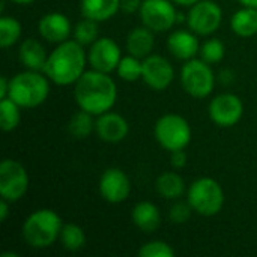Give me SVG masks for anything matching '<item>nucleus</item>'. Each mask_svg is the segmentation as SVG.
I'll list each match as a JSON object with an SVG mask.
<instances>
[{
    "instance_id": "2eb2a0df",
    "label": "nucleus",
    "mask_w": 257,
    "mask_h": 257,
    "mask_svg": "<svg viewBox=\"0 0 257 257\" xmlns=\"http://www.w3.org/2000/svg\"><path fill=\"white\" fill-rule=\"evenodd\" d=\"M39 36L50 44H60L69 39L74 29L71 20L62 12L44 14L38 23Z\"/></svg>"
},
{
    "instance_id": "f8f14e48",
    "label": "nucleus",
    "mask_w": 257,
    "mask_h": 257,
    "mask_svg": "<svg viewBox=\"0 0 257 257\" xmlns=\"http://www.w3.org/2000/svg\"><path fill=\"white\" fill-rule=\"evenodd\" d=\"M122 51L119 44L113 38H98L92 45H89L87 62L92 69L101 72H113L117 69V65L122 59Z\"/></svg>"
},
{
    "instance_id": "6e6552de",
    "label": "nucleus",
    "mask_w": 257,
    "mask_h": 257,
    "mask_svg": "<svg viewBox=\"0 0 257 257\" xmlns=\"http://www.w3.org/2000/svg\"><path fill=\"white\" fill-rule=\"evenodd\" d=\"M29 173L18 160L5 158L0 163V197L9 203L21 200L29 190Z\"/></svg>"
},
{
    "instance_id": "1a4fd4ad",
    "label": "nucleus",
    "mask_w": 257,
    "mask_h": 257,
    "mask_svg": "<svg viewBox=\"0 0 257 257\" xmlns=\"http://www.w3.org/2000/svg\"><path fill=\"white\" fill-rule=\"evenodd\" d=\"M187 26L199 36L215 33L223 23V9L214 0H200L190 6L187 14Z\"/></svg>"
},
{
    "instance_id": "ea45409f",
    "label": "nucleus",
    "mask_w": 257,
    "mask_h": 257,
    "mask_svg": "<svg viewBox=\"0 0 257 257\" xmlns=\"http://www.w3.org/2000/svg\"><path fill=\"white\" fill-rule=\"evenodd\" d=\"M2 257H18L17 253H11V251H8V253H2Z\"/></svg>"
},
{
    "instance_id": "393cba45",
    "label": "nucleus",
    "mask_w": 257,
    "mask_h": 257,
    "mask_svg": "<svg viewBox=\"0 0 257 257\" xmlns=\"http://www.w3.org/2000/svg\"><path fill=\"white\" fill-rule=\"evenodd\" d=\"M21 122V107L9 96L0 99V126L5 133L14 131Z\"/></svg>"
},
{
    "instance_id": "cd10ccee",
    "label": "nucleus",
    "mask_w": 257,
    "mask_h": 257,
    "mask_svg": "<svg viewBox=\"0 0 257 257\" xmlns=\"http://www.w3.org/2000/svg\"><path fill=\"white\" fill-rule=\"evenodd\" d=\"M117 75L120 80L123 81H128V83H133V81H137V80H142V75H143V59H139L136 56H123L117 65V69H116Z\"/></svg>"
},
{
    "instance_id": "f03ea898",
    "label": "nucleus",
    "mask_w": 257,
    "mask_h": 257,
    "mask_svg": "<svg viewBox=\"0 0 257 257\" xmlns=\"http://www.w3.org/2000/svg\"><path fill=\"white\" fill-rule=\"evenodd\" d=\"M87 63L84 47L75 39H68L56 44L54 50L48 54L44 74L57 86H72L86 72Z\"/></svg>"
},
{
    "instance_id": "dca6fc26",
    "label": "nucleus",
    "mask_w": 257,
    "mask_h": 257,
    "mask_svg": "<svg viewBox=\"0 0 257 257\" xmlns=\"http://www.w3.org/2000/svg\"><path fill=\"white\" fill-rule=\"evenodd\" d=\"M95 133L105 143H120L130 134V123L120 113L110 110L96 116Z\"/></svg>"
},
{
    "instance_id": "ddd939ff",
    "label": "nucleus",
    "mask_w": 257,
    "mask_h": 257,
    "mask_svg": "<svg viewBox=\"0 0 257 257\" xmlns=\"http://www.w3.org/2000/svg\"><path fill=\"white\" fill-rule=\"evenodd\" d=\"M142 80L149 89L155 92H163L175 80L173 65L161 54H151L143 59Z\"/></svg>"
},
{
    "instance_id": "f257e3e1",
    "label": "nucleus",
    "mask_w": 257,
    "mask_h": 257,
    "mask_svg": "<svg viewBox=\"0 0 257 257\" xmlns=\"http://www.w3.org/2000/svg\"><path fill=\"white\" fill-rule=\"evenodd\" d=\"M74 98L78 108L99 116L110 111L116 104L117 86L110 74L90 69L74 84Z\"/></svg>"
},
{
    "instance_id": "a211bd4d",
    "label": "nucleus",
    "mask_w": 257,
    "mask_h": 257,
    "mask_svg": "<svg viewBox=\"0 0 257 257\" xmlns=\"http://www.w3.org/2000/svg\"><path fill=\"white\" fill-rule=\"evenodd\" d=\"M47 59H48V53L45 47L35 38L24 39L18 47V60L24 66V69L44 72Z\"/></svg>"
},
{
    "instance_id": "c85d7f7f",
    "label": "nucleus",
    "mask_w": 257,
    "mask_h": 257,
    "mask_svg": "<svg viewBox=\"0 0 257 257\" xmlns=\"http://www.w3.org/2000/svg\"><path fill=\"white\" fill-rule=\"evenodd\" d=\"M74 39L81 44L83 47H89L92 45L98 38H99V29H98V21L90 20V18H84L81 21H78L74 27Z\"/></svg>"
},
{
    "instance_id": "72a5a7b5",
    "label": "nucleus",
    "mask_w": 257,
    "mask_h": 257,
    "mask_svg": "<svg viewBox=\"0 0 257 257\" xmlns=\"http://www.w3.org/2000/svg\"><path fill=\"white\" fill-rule=\"evenodd\" d=\"M143 0H120V11L123 14H136L140 11Z\"/></svg>"
},
{
    "instance_id": "0eeeda50",
    "label": "nucleus",
    "mask_w": 257,
    "mask_h": 257,
    "mask_svg": "<svg viewBox=\"0 0 257 257\" xmlns=\"http://www.w3.org/2000/svg\"><path fill=\"white\" fill-rule=\"evenodd\" d=\"M181 86L193 98H208L215 87V74L211 65L202 59H190L181 69Z\"/></svg>"
},
{
    "instance_id": "4c0bfd02",
    "label": "nucleus",
    "mask_w": 257,
    "mask_h": 257,
    "mask_svg": "<svg viewBox=\"0 0 257 257\" xmlns=\"http://www.w3.org/2000/svg\"><path fill=\"white\" fill-rule=\"evenodd\" d=\"M242 6H248V8H254L257 9V0H238Z\"/></svg>"
},
{
    "instance_id": "20e7f679",
    "label": "nucleus",
    "mask_w": 257,
    "mask_h": 257,
    "mask_svg": "<svg viewBox=\"0 0 257 257\" xmlns=\"http://www.w3.org/2000/svg\"><path fill=\"white\" fill-rule=\"evenodd\" d=\"M21 108H36L50 96V78L42 71L24 69L9 81V95Z\"/></svg>"
},
{
    "instance_id": "473e14b6",
    "label": "nucleus",
    "mask_w": 257,
    "mask_h": 257,
    "mask_svg": "<svg viewBox=\"0 0 257 257\" xmlns=\"http://www.w3.org/2000/svg\"><path fill=\"white\" fill-rule=\"evenodd\" d=\"M187 154L184 149H179V151H173L170 152V163L175 169H184L187 166Z\"/></svg>"
},
{
    "instance_id": "bb28decb",
    "label": "nucleus",
    "mask_w": 257,
    "mask_h": 257,
    "mask_svg": "<svg viewBox=\"0 0 257 257\" xmlns=\"http://www.w3.org/2000/svg\"><path fill=\"white\" fill-rule=\"evenodd\" d=\"M23 33L21 23L9 15H3L0 18V45L2 48H9L15 45Z\"/></svg>"
},
{
    "instance_id": "4be33fe9",
    "label": "nucleus",
    "mask_w": 257,
    "mask_h": 257,
    "mask_svg": "<svg viewBox=\"0 0 257 257\" xmlns=\"http://www.w3.org/2000/svg\"><path fill=\"white\" fill-rule=\"evenodd\" d=\"M230 29L239 38H251L257 35V9L242 6L230 18Z\"/></svg>"
},
{
    "instance_id": "7c9ffc66",
    "label": "nucleus",
    "mask_w": 257,
    "mask_h": 257,
    "mask_svg": "<svg viewBox=\"0 0 257 257\" xmlns=\"http://www.w3.org/2000/svg\"><path fill=\"white\" fill-rule=\"evenodd\" d=\"M139 256L140 257H175V250L173 247L166 242V241H160V239H154L149 241L146 244H143L139 248Z\"/></svg>"
},
{
    "instance_id": "c9c22d12",
    "label": "nucleus",
    "mask_w": 257,
    "mask_h": 257,
    "mask_svg": "<svg viewBox=\"0 0 257 257\" xmlns=\"http://www.w3.org/2000/svg\"><path fill=\"white\" fill-rule=\"evenodd\" d=\"M9 78L8 77H0V99L6 98L9 95Z\"/></svg>"
},
{
    "instance_id": "f704fd0d",
    "label": "nucleus",
    "mask_w": 257,
    "mask_h": 257,
    "mask_svg": "<svg viewBox=\"0 0 257 257\" xmlns=\"http://www.w3.org/2000/svg\"><path fill=\"white\" fill-rule=\"evenodd\" d=\"M9 205H11V203H9L8 200L2 199V202H0V221H2V223H5V221L8 220L9 214H11Z\"/></svg>"
},
{
    "instance_id": "58836bf2",
    "label": "nucleus",
    "mask_w": 257,
    "mask_h": 257,
    "mask_svg": "<svg viewBox=\"0 0 257 257\" xmlns=\"http://www.w3.org/2000/svg\"><path fill=\"white\" fill-rule=\"evenodd\" d=\"M11 2L12 3H17V5H32L36 0H11Z\"/></svg>"
},
{
    "instance_id": "e433bc0d",
    "label": "nucleus",
    "mask_w": 257,
    "mask_h": 257,
    "mask_svg": "<svg viewBox=\"0 0 257 257\" xmlns=\"http://www.w3.org/2000/svg\"><path fill=\"white\" fill-rule=\"evenodd\" d=\"M175 5H178V6H185V8H190V6H193L194 3H197V2H200V0H172Z\"/></svg>"
},
{
    "instance_id": "4468645a",
    "label": "nucleus",
    "mask_w": 257,
    "mask_h": 257,
    "mask_svg": "<svg viewBox=\"0 0 257 257\" xmlns=\"http://www.w3.org/2000/svg\"><path fill=\"white\" fill-rule=\"evenodd\" d=\"M101 197L111 203L117 205L125 202L131 194V181L130 176L117 167H110L102 172L98 184Z\"/></svg>"
},
{
    "instance_id": "2f4dec72",
    "label": "nucleus",
    "mask_w": 257,
    "mask_h": 257,
    "mask_svg": "<svg viewBox=\"0 0 257 257\" xmlns=\"http://www.w3.org/2000/svg\"><path fill=\"white\" fill-rule=\"evenodd\" d=\"M193 208L188 202H181V200H176L170 209H169V218L173 224H185L190 218H191V214H193Z\"/></svg>"
},
{
    "instance_id": "c756f323",
    "label": "nucleus",
    "mask_w": 257,
    "mask_h": 257,
    "mask_svg": "<svg viewBox=\"0 0 257 257\" xmlns=\"http://www.w3.org/2000/svg\"><path fill=\"white\" fill-rule=\"evenodd\" d=\"M199 56H200L202 60L208 62L209 65L220 63V62L224 59V56H226V45L223 44L221 39H218V38H211V39L205 41V42L200 45Z\"/></svg>"
},
{
    "instance_id": "412c9836",
    "label": "nucleus",
    "mask_w": 257,
    "mask_h": 257,
    "mask_svg": "<svg viewBox=\"0 0 257 257\" xmlns=\"http://www.w3.org/2000/svg\"><path fill=\"white\" fill-rule=\"evenodd\" d=\"M119 11L120 0H80L81 15L98 23L113 18Z\"/></svg>"
},
{
    "instance_id": "b1692460",
    "label": "nucleus",
    "mask_w": 257,
    "mask_h": 257,
    "mask_svg": "<svg viewBox=\"0 0 257 257\" xmlns=\"http://www.w3.org/2000/svg\"><path fill=\"white\" fill-rule=\"evenodd\" d=\"M96 116H93L89 111L78 110L74 113L68 122V133L77 140L87 139L92 133H95V125H96Z\"/></svg>"
},
{
    "instance_id": "a878e982",
    "label": "nucleus",
    "mask_w": 257,
    "mask_h": 257,
    "mask_svg": "<svg viewBox=\"0 0 257 257\" xmlns=\"http://www.w3.org/2000/svg\"><path fill=\"white\" fill-rule=\"evenodd\" d=\"M59 241L62 242L65 250L75 253V251H80L86 245V233L81 226L75 223H68V224H63Z\"/></svg>"
},
{
    "instance_id": "423d86ee",
    "label": "nucleus",
    "mask_w": 257,
    "mask_h": 257,
    "mask_svg": "<svg viewBox=\"0 0 257 257\" xmlns=\"http://www.w3.org/2000/svg\"><path fill=\"white\" fill-rule=\"evenodd\" d=\"M154 136L163 149H166L167 152H173L185 149L190 145L193 139V131L185 117L176 113H166L155 122Z\"/></svg>"
},
{
    "instance_id": "f3484780",
    "label": "nucleus",
    "mask_w": 257,
    "mask_h": 257,
    "mask_svg": "<svg viewBox=\"0 0 257 257\" xmlns=\"http://www.w3.org/2000/svg\"><path fill=\"white\" fill-rule=\"evenodd\" d=\"M197 36L199 35H196L190 29L188 30H185V29L173 30L169 35L167 48L173 57H176L178 60L187 62L190 59H194L200 51V42H199Z\"/></svg>"
},
{
    "instance_id": "9b49d317",
    "label": "nucleus",
    "mask_w": 257,
    "mask_h": 257,
    "mask_svg": "<svg viewBox=\"0 0 257 257\" xmlns=\"http://www.w3.org/2000/svg\"><path fill=\"white\" fill-rule=\"evenodd\" d=\"M209 119L220 128L235 126L244 114V104L235 93H220L214 96L208 107Z\"/></svg>"
},
{
    "instance_id": "7ed1b4c3",
    "label": "nucleus",
    "mask_w": 257,
    "mask_h": 257,
    "mask_svg": "<svg viewBox=\"0 0 257 257\" xmlns=\"http://www.w3.org/2000/svg\"><path fill=\"white\" fill-rule=\"evenodd\" d=\"M63 223L60 215L48 208H41L33 211L23 223L21 235L24 242L36 250H44L51 247L62 232Z\"/></svg>"
},
{
    "instance_id": "39448f33",
    "label": "nucleus",
    "mask_w": 257,
    "mask_h": 257,
    "mask_svg": "<svg viewBox=\"0 0 257 257\" xmlns=\"http://www.w3.org/2000/svg\"><path fill=\"white\" fill-rule=\"evenodd\" d=\"M187 202L193 211L203 217L217 215L224 206V191L212 178H199L187 190Z\"/></svg>"
},
{
    "instance_id": "6ab92c4d",
    "label": "nucleus",
    "mask_w": 257,
    "mask_h": 257,
    "mask_svg": "<svg viewBox=\"0 0 257 257\" xmlns=\"http://www.w3.org/2000/svg\"><path fill=\"white\" fill-rule=\"evenodd\" d=\"M126 53L136 56L139 59H145L152 54L155 47V32L148 29L146 26L134 27L126 35Z\"/></svg>"
},
{
    "instance_id": "5701e85b",
    "label": "nucleus",
    "mask_w": 257,
    "mask_h": 257,
    "mask_svg": "<svg viewBox=\"0 0 257 257\" xmlns=\"http://www.w3.org/2000/svg\"><path fill=\"white\" fill-rule=\"evenodd\" d=\"M155 188L161 197L178 200L185 193V181L176 172H163L155 181Z\"/></svg>"
},
{
    "instance_id": "aec40b11",
    "label": "nucleus",
    "mask_w": 257,
    "mask_h": 257,
    "mask_svg": "<svg viewBox=\"0 0 257 257\" xmlns=\"http://www.w3.org/2000/svg\"><path fill=\"white\" fill-rule=\"evenodd\" d=\"M131 220L139 230L145 233H152L161 226V212L155 203L143 200L134 206L131 212Z\"/></svg>"
},
{
    "instance_id": "9d476101",
    "label": "nucleus",
    "mask_w": 257,
    "mask_h": 257,
    "mask_svg": "<svg viewBox=\"0 0 257 257\" xmlns=\"http://www.w3.org/2000/svg\"><path fill=\"white\" fill-rule=\"evenodd\" d=\"M139 17L143 26L155 33H164L178 23V11L172 0H143Z\"/></svg>"
}]
</instances>
